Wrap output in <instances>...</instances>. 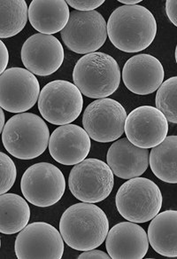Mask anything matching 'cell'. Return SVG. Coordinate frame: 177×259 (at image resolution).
Returning <instances> with one entry per match:
<instances>
[{
  "mask_svg": "<svg viewBox=\"0 0 177 259\" xmlns=\"http://www.w3.org/2000/svg\"><path fill=\"white\" fill-rule=\"evenodd\" d=\"M107 36L124 53H138L148 48L157 35L152 12L139 5L122 6L112 12L106 24Z\"/></svg>",
  "mask_w": 177,
  "mask_h": 259,
  "instance_id": "cell-1",
  "label": "cell"
},
{
  "mask_svg": "<svg viewBox=\"0 0 177 259\" xmlns=\"http://www.w3.org/2000/svg\"><path fill=\"white\" fill-rule=\"evenodd\" d=\"M108 231L106 214L94 203L80 202L70 206L60 221L63 241L78 251L99 247L105 241Z\"/></svg>",
  "mask_w": 177,
  "mask_h": 259,
  "instance_id": "cell-2",
  "label": "cell"
},
{
  "mask_svg": "<svg viewBox=\"0 0 177 259\" xmlns=\"http://www.w3.org/2000/svg\"><path fill=\"white\" fill-rule=\"evenodd\" d=\"M50 132L46 122L33 113H20L5 123L2 142L15 158L32 160L46 150Z\"/></svg>",
  "mask_w": 177,
  "mask_h": 259,
  "instance_id": "cell-3",
  "label": "cell"
},
{
  "mask_svg": "<svg viewBox=\"0 0 177 259\" xmlns=\"http://www.w3.org/2000/svg\"><path fill=\"white\" fill-rule=\"evenodd\" d=\"M74 83L81 94L91 99H104L114 94L121 83L119 65L111 55L95 52L76 62Z\"/></svg>",
  "mask_w": 177,
  "mask_h": 259,
  "instance_id": "cell-4",
  "label": "cell"
},
{
  "mask_svg": "<svg viewBox=\"0 0 177 259\" xmlns=\"http://www.w3.org/2000/svg\"><path fill=\"white\" fill-rule=\"evenodd\" d=\"M121 216L133 223L149 222L160 211L163 196L159 187L146 178H133L123 184L116 194Z\"/></svg>",
  "mask_w": 177,
  "mask_h": 259,
  "instance_id": "cell-5",
  "label": "cell"
},
{
  "mask_svg": "<svg viewBox=\"0 0 177 259\" xmlns=\"http://www.w3.org/2000/svg\"><path fill=\"white\" fill-rule=\"evenodd\" d=\"M113 186V173L99 159H84L74 166L69 174V189L81 202H102L112 193Z\"/></svg>",
  "mask_w": 177,
  "mask_h": 259,
  "instance_id": "cell-6",
  "label": "cell"
},
{
  "mask_svg": "<svg viewBox=\"0 0 177 259\" xmlns=\"http://www.w3.org/2000/svg\"><path fill=\"white\" fill-rule=\"evenodd\" d=\"M37 101L43 118L55 125L71 123L83 110V94L74 83L65 80L48 83L40 91Z\"/></svg>",
  "mask_w": 177,
  "mask_h": 259,
  "instance_id": "cell-7",
  "label": "cell"
},
{
  "mask_svg": "<svg viewBox=\"0 0 177 259\" xmlns=\"http://www.w3.org/2000/svg\"><path fill=\"white\" fill-rule=\"evenodd\" d=\"M21 189L29 203L46 208L56 204L65 194V177L57 166L38 162L26 169L21 180Z\"/></svg>",
  "mask_w": 177,
  "mask_h": 259,
  "instance_id": "cell-8",
  "label": "cell"
},
{
  "mask_svg": "<svg viewBox=\"0 0 177 259\" xmlns=\"http://www.w3.org/2000/svg\"><path fill=\"white\" fill-rule=\"evenodd\" d=\"M69 49L78 54L99 50L107 38L106 22L98 11L70 13L68 24L61 32Z\"/></svg>",
  "mask_w": 177,
  "mask_h": 259,
  "instance_id": "cell-9",
  "label": "cell"
},
{
  "mask_svg": "<svg viewBox=\"0 0 177 259\" xmlns=\"http://www.w3.org/2000/svg\"><path fill=\"white\" fill-rule=\"evenodd\" d=\"M126 118V110L120 102L110 98L98 99L85 108L83 129L93 141L113 142L124 134Z\"/></svg>",
  "mask_w": 177,
  "mask_h": 259,
  "instance_id": "cell-10",
  "label": "cell"
},
{
  "mask_svg": "<svg viewBox=\"0 0 177 259\" xmlns=\"http://www.w3.org/2000/svg\"><path fill=\"white\" fill-rule=\"evenodd\" d=\"M64 249L61 233L44 222L27 225L15 240V254L19 259H61Z\"/></svg>",
  "mask_w": 177,
  "mask_h": 259,
  "instance_id": "cell-11",
  "label": "cell"
},
{
  "mask_svg": "<svg viewBox=\"0 0 177 259\" xmlns=\"http://www.w3.org/2000/svg\"><path fill=\"white\" fill-rule=\"evenodd\" d=\"M40 85L35 75L22 68H10L0 75V108L24 113L38 101Z\"/></svg>",
  "mask_w": 177,
  "mask_h": 259,
  "instance_id": "cell-12",
  "label": "cell"
},
{
  "mask_svg": "<svg viewBox=\"0 0 177 259\" xmlns=\"http://www.w3.org/2000/svg\"><path fill=\"white\" fill-rule=\"evenodd\" d=\"M124 133L138 148H152L160 144L168 133V122L158 108L142 106L127 115Z\"/></svg>",
  "mask_w": 177,
  "mask_h": 259,
  "instance_id": "cell-13",
  "label": "cell"
},
{
  "mask_svg": "<svg viewBox=\"0 0 177 259\" xmlns=\"http://www.w3.org/2000/svg\"><path fill=\"white\" fill-rule=\"evenodd\" d=\"M21 57L29 72L36 76H46L56 72L62 67L65 54L57 37L37 33L24 42Z\"/></svg>",
  "mask_w": 177,
  "mask_h": 259,
  "instance_id": "cell-14",
  "label": "cell"
},
{
  "mask_svg": "<svg viewBox=\"0 0 177 259\" xmlns=\"http://www.w3.org/2000/svg\"><path fill=\"white\" fill-rule=\"evenodd\" d=\"M48 147L56 162L63 165H76L86 158L91 151V138L82 127L69 123L54 130Z\"/></svg>",
  "mask_w": 177,
  "mask_h": 259,
  "instance_id": "cell-15",
  "label": "cell"
},
{
  "mask_svg": "<svg viewBox=\"0 0 177 259\" xmlns=\"http://www.w3.org/2000/svg\"><path fill=\"white\" fill-rule=\"evenodd\" d=\"M164 77L161 62L150 54L135 55L123 67V83L128 90L138 95L153 94L161 85Z\"/></svg>",
  "mask_w": 177,
  "mask_h": 259,
  "instance_id": "cell-16",
  "label": "cell"
},
{
  "mask_svg": "<svg viewBox=\"0 0 177 259\" xmlns=\"http://www.w3.org/2000/svg\"><path fill=\"white\" fill-rule=\"evenodd\" d=\"M105 241L107 253L112 259H142L148 251V238L145 229L130 221L112 227Z\"/></svg>",
  "mask_w": 177,
  "mask_h": 259,
  "instance_id": "cell-17",
  "label": "cell"
},
{
  "mask_svg": "<svg viewBox=\"0 0 177 259\" xmlns=\"http://www.w3.org/2000/svg\"><path fill=\"white\" fill-rule=\"evenodd\" d=\"M107 165L113 175L123 180L140 177L149 165L148 149L138 148L127 138L113 142L106 155Z\"/></svg>",
  "mask_w": 177,
  "mask_h": 259,
  "instance_id": "cell-18",
  "label": "cell"
},
{
  "mask_svg": "<svg viewBox=\"0 0 177 259\" xmlns=\"http://www.w3.org/2000/svg\"><path fill=\"white\" fill-rule=\"evenodd\" d=\"M70 10L64 0H33L28 17L33 28L41 34L62 32L68 24Z\"/></svg>",
  "mask_w": 177,
  "mask_h": 259,
  "instance_id": "cell-19",
  "label": "cell"
},
{
  "mask_svg": "<svg viewBox=\"0 0 177 259\" xmlns=\"http://www.w3.org/2000/svg\"><path fill=\"white\" fill-rule=\"evenodd\" d=\"M149 243L159 255L177 256V211L158 213L152 220L147 234Z\"/></svg>",
  "mask_w": 177,
  "mask_h": 259,
  "instance_id": "cell-20",
  "label": "cell"
},
{
  "mask_svg": "<svg viewBox=\"0 0 177 259\" xmlns=\"http://www.w3.org/2000/svg\"><path fill=\"white\" fill-rule=\"evenodd\" d=\"M30 208L25 199L18 194L0 195V233L15 234L29 224Z\"/></svg>",
  "mask_w": 177,
  "mask_h": 259,
  "instance_id": "cell-21",
  "label": "cell"
},
{
  "mask_svg": "<svg viewBox=\"0 0 177 259\" xmlns=\"http://www.w3.org/2000/svg\"><path fill=\"white\" fill-rule=\"evenodd\" d=\"M176 157L177 137L166 136L150 153L149 163L153 174L166 183L176 184Z\"/></svg>",
  "mask_w": 177,
  "mask_h": 259,
  "instance_id": "cell-22",
  "label": "cell"
},
{
  "mask_svg": "<svg viewBox=\"0 0 177 259\" xmlns=\"http://www.w3.org/2000/svg\"><path fill=\"white\" fill-rule=\"evenodd\" d=\"M28 10L25 0L0 1V38L13 37L25 28Z\"/></svg>",
  "mask_w": 177,
  "mask_h": 259,
  "instance_id": "cell-23",
  "label": "cell"
},
{
  "mask_svg": "<svg viewBox=\"0 0 177 259\" xmlns=\"http://www.w3.org/2000/svg\"><path fill=\"white\" fill-rule=\"evenodd\" d=\"M177 77L166 80L159 87L156 94V107L165 115L167 122H177L176 112Z\"/></svg>",
  "mask_w": 177,
  "mask_h": 259,
  "instance_id": "cell-24",
  "label": "cell"
},
{
  "mask_svg": "<svg viewBox=\"0 0 177 259\" xmlns=\"http://www.w3.org/2000/svg\"><path fill=\"white\" fill-rule=\"evenodd\" d=\"M17 169L13 160L0 151V195L8 193L15 185Z\"/></svg>",
  "mask_w": 177,
  "mask_h": 259,
  "instance_id": "cell-25",
  "label": "cell"
},
{
  "mask_svg": "<svg viewBox=\"0 0 177 259\" xmlns=\"http://www.w3.org/2000/svg\"><path fill=\"white\" fill-rule=\"evenodd\" d=\"M66 2L68 6L79 12L95 11L105 3L104 0H68Z\"/></svg>",
  "mask_w": 177,
  "mask_h": 259,
  "instance_id": "cell-26",
  "label": "cell"
},
{
  "mask_svg": "<svg viewBox=\"0 0 177 259\" xmlns=\"http://www.w3.org/2000/svg\"><path fill=\"white\" fill-rule=\"evenodd\" d=\"M110 255L105 252L98 249H91L83 251L81 255H78V259H110Z\"/></svg>",
  "mask_w": 177,
  "mask_h": 259,
  "instance_id": "cell-27",
  "label": "cell"
},
{
  "mask_svg": "<svg viewBox=\"0 0 177 259\" xmlns=\"http://www.w3.org/2000/svg\"><path fill=\"white\" fill-rule=\"evenodd\" d=\"M9 62V52L8 47L2 40H0V75L4 73Z\"/></svg>",
  "mask_w": 177,
  "mask_h": 259,
  "instance_id": "cell-28",
  "label": "cell"
},
{
  "mask_svg": "<svg viewBox=\"0 0 177 259\" xmlns=\"http://www.w3.org/2000/svg\"><path fill=\"white\" fill-rule=\"evenodd\" d=\"M166 12L170 22L177 26V1L167 0L166 2Z\"/></svg>",
  "mask_w": 177,
  "mask_h": 259,
  "instance_id": "cell-29",
  "label": "cell"
},
{
  "mask_svg": "<svg viewBox=\"0 0 177 259\" xmlns=\"http://www.w3.org/2000/svg\"><path fill=\"white\" fill-rule=\"evenodd\" d=\"M120 3L124 5V6H135L138 3L142 2L141 0H119Z\"/></svg>",
  "mask_w": 177,
  "mask_h": 259,
  "instance_id": "cell-30",
  "label": "cell"
},
{
  "mask_svg": "<svg viewBox=\"0 0 177 259\" xmlns=\"http://www.w3.org/2000/svg\"><path fill=\"white\" fill-rule=\"evenodd\" d=\"M5 114L3 109L0 108V134H2L5 126Z\"/></svg>",
  "mask_w": 177,
  "mask_h": 259,
  "instance_id": "cell-31",
  "label": "cell"
},
{
  "mask_svg": "<svg viewBox=\"0 0 177 259\" xmlns=\"http://www.w3.org/2000/svg\"><path fill=\"white\" fill-rule=\"evenodd\" d=\"M0 248H1V238H0Z\"/></svg>",
  "mask_w": 177,
  "mask_h": 259,
  "instance_id": "cell-32",
  "label": "cell"
}]
</instances>
